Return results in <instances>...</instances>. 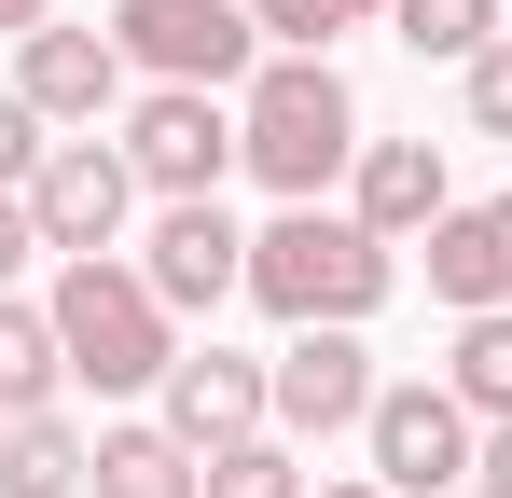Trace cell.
I'll list each match as a JSON object with an SVG mask.
<instances>
[{"label":"cell","instance_id":"1","mask_svg":"<svg viewBox=\"0 0 512 498\" xmlns=\"http://www.w3.org/2000/svg\"><path fill=\"white\" fill-rule=\"evenodd\" d=\"M236 166L277 208H333V180L360 166V83L333 56H263L236 83Z\"/></svg>","mask_w":512,"mask_h":498},{"label":"cell","instance_id":"2","mask_svg":"<svg viewBox=\"0 0 512 498\" xmlns=\"http://www.w3.org/2000/svg\"><path fill=\"white\" fill-rule=\"evenodd\" d=\"M42 319H56V346H70V388H97V402H153L167 360L194 346V332L167 319V291L139 277V249L56 263V277H42Z\"/></svg>","mask_w":512,"mask_h":498},{"label":"cell","instance_id":"3","mask_svg":"<svg viewBox=\"0 0 512 498\" xmlns=\"http://www.w3.org/2000/svg\"><path fill=\"white\" fill-rule=\"evenodd\" d=\"M388 291H402V249L374 236L360 208H277L250 236V305L277 332H360Z\"/></svg>","mask_w":512,"mask_h":498},{"label":"cell","instance_id":"4","mask_svg":"<svg viewBox=\"0 0 512 498\" xmlns=\"http://www.w3.org/2000/svg\"><path fill=\"white\" fill-rule=\"evenodd\" d=\"M471 457H485V415L457 402L443 374H388V388H374V415H360V471H374L388 498H457Z\"/></svg>","mask_w":512,"mask_h":498},{"label":"cell","instance_id":"5","mask_svg":"<svg viewBox=\"0 0 512 498\" xmlns=\"http://www.w3.org/2000/svg\"><path fill=\"white\" fill-rule=\"evenodd\" d=\"M97 28L125 42V70H139V83H208V97H236V83L263 70L250 0H111Z\"/></svg>","mask_w":512,"mask_h":498},{"label":"cell","instance_id":"6","mask_svg":"<svg viewBox=\"0 0 512 498\" xmlns=\"http://www.w3.org/2000/svg\"><path fill=\"white\" fill-rule=\"evenodd\" d=\"M125 166H139L153 208L222 194V180H236V97H208V83H139V97H125Z\"/></svg>","mask_w":512,"mask_h":498},{"label":"cell","instance_id":"7","mask_svg":"<svg viewBox=\"0 0 512 498\" xmlns=\"http://www.w3.org/2000/svg\"><path fill=\"white\" fill-rule=\"evenodd\" d=\"M139 277L167 291V319H222L236 291H250V222L222 208V194H180V208H153V236H139Z\"/></svg>","mask_w":512,"mask_h":498},{"label":"cell","instance_id":"8","mask_svg":"<svg viewBox=\"0 0 512 498\" xmlns=\"http://www.w3.org/2000/svg\"><path fill=\"white\" fill-rule=\"evenodd\" d=\"M139 208H153V194H139L125 139H56V153H42V180H28V222H42V249H56V263L125 249V222H139Z\"/></svg>","mask_w":512,"mask_h":498},{"label":"cell","instance_id":"9","mask_svg":"<svg viewBox=\"0 0 512 498\" xmlns=\"http://www.w3.org/2000/svg\"><path fill=\"white\" fill-rule=\"evenodd\" d=\"M125 83H139V70H125V42H111V28H70V14H56V28H28V42H14V97H28L56 139H97V125L125 111Z\"/></svg>","mask_w":512,"mask_h":498},{"label":"cell","instance_id":"10","mask_svg":"<svg viewBox=\"0 0 512 498\" xmlns=\"http://www.w3.org/2000/svg\"><path fill=\"white\" fill-rule=\"evenodd\" d=\"M263 388H277V429H291V443H333V429L374 415L388 374H374L360 332H277V346H263Z\"/></svg>","mask_w":512,"mask_h":498},{"label":"cell","instance_id":"11","mask_svg":"<svg viewBox=\"0 0 512 498\" xmlns=\"http://www.w3.org/2000/svg\"><path fill=\"white\" fill-rule=\"evenodd\" d=\"M153 415H167L194 457H222V443L277 429V388H263V360H236V346H180V360H167V388H153Z\"/></svg>","mask_w":512,"mask_h":498},{"label":"cell","instance_id":"12","mask_svg":"<svg viewBox=\"0 0 512 498\" xmlns=\"http://www.w3.org/2000/svg\"><path fill=\"white\" fill-rule=\"evenodd\" d=\"M416 263H429V305H443V319L512 305V194H457V208L416 236Z\"/></svg>","mask_w":512,"mask_h":498},{"label":"cell","instance_id":"13","mask_svg":"<svg viewBox=\"0 0 512 498\" xmlns=\"http://www.w3.org/2000/svg\"><path fill=\"white\" fill-rule=\"evenodd\" d=\"M346 208H360L388 249H416L429 222L457 208V166H443V139H360V166H346Z\"/></svg>","mask_w":512,"mask_h":498},{"label":"cell","instance_id":"14","mask_svg":"<svg viewBox=\"0 0 512 498\" xmlns=\"http://www.w3.org/2000/svg\"><path fill=\"white\" fill-rule=\"evenodd\" d=\"M84 498H208V457L180 443L167 415H111V429H97Z\"/></svg>","mask_w":512,"mask_h":498},{"label":"cell","instance_id":"15","mask_svg":"<svg viewBox=\"0 0 512 498\" xmlns=\"http://www.w3.org/2000/svg\"><path fill=\"white\" fill-rule=\"evenodd\" d=\"M84 471H97V429L70 402L56 415H0V498H84Z\"/></svg>","mask_w":512,"mask_h":498},{"label":"cell","instance_id":"16","mask_svg":"<svg viewBox=\"0 0 512 498\" xmlns=\"http://www.w3.org/2000/svg\"><path fill=\"white\" fill-rule=\"evenodd\" d=\"M70 402V346L28 291H0V415H56Z\"/></svg>","mask_w":512,"mask_h":498},{"label":"cell","instance_id":"17","mask_svg":"<svg viewBox=\"0 0 512 498\" xmlns=\"http://www.w3.org/2000/svg\"><path fill=\"white\" fill-rule=\"evenodd\" d=\"M499 14H512V0H388V42H402V56H443V70H471V56L499 42Z\"/></svg>","mask_w":512,"mask_h":498},{"label":"cell","instance_id":"18","mask_svg":"<svg viewBox=\"0 0 512 498\" xmlns=\"http://www.w3.org/2000/svg\"><path fill=\"white\" fill-rule=\"evenodd\" d=\"M443 388L499 429L512 415V305H485V319H457V346H443Z\"/></svg>","mask_w":512,"mask_h":498},{"label":"cell","instance_id":"19","mask_svg":"<svg viewBox=\"0 0 512 498\" xmlns=\"http://www.w3.org/2000/svg\"><path fill=\"white\" fill-rule=\"evenodd\" d=\"M263 56H333L346 28H388V0H250Z\"/></svg>","mask_w":512,"mask_h":498},{"label":"cell","instance_id":"20","mask_svg":"<svg viewBox=\"0 0 512 498\" xmlns=\"http://www.w3.org/2000/svg\"><path fill=\"white\" fill-rule=\"evenodd\" d=\"M208 498H319V485H305V443L291 429H250V443L208 457Z\"/></svg>","mask_w":512,"mask_h":498},{"label":"cell","instance_id":"21","mask_svg":"<svg viewBox=\"0 0 512 498\" xmlns=\"http://www.w3.org/2000/svg\"><path fill=\"white\" fill-rule=\"evenodd\" d=\"M457 111H471V139H512V28L457 70Z\"/></svg>","mask_w":512,"mask_h":498},{"label":"cell","instance_id":"22","mask_svg":"<svg viewBox=\"0 0 512 498\" xmlns=\"http://www.w3.org/2000/svg\"><path fill=\"white\" fill-rule=\"evenodd\" d=\"M42 153H56V125H42V111L0 83V194H28V180H42Z\"/></svg>","mask_w":512,"mask_h":498},{"label":"cell","instance_id":"23","mask_svg":"<svg viewBox=\"0 0 512 498\" xmlns=\"http://www.w3.org/2000/svg\"><path fill=\"white\" fill-rule=\"evenodd\" d=\"M28 263H56V249H42V222H28V194H0V291H14Z\"/></svg>","mask_w":512,"mask_h":498},{"label":"cell","instance_id":"24","mask_svg":"<svg viewBox=\"0 0 512 498\" xmlns=\"http://www.w3.org/2000/svg\"><path fill=\"white\" fill-rule=\"evenodd\" d=\"M471 498H512V415L485 429V457H471Z\"/></svg>","mask_w":512,"mask_h":498},{"label":"cell","instance_id":"25","mask_svg":"<svg viewBox=\"0 0 512 498\" xmlns=\"http://www.w3.org/2000/svg\"><path fill=\"white\" fill-rule=\"evenodd\" d=\"M28 28H56V0H0V42H28Z\"/></svg>","mask_w":512,"mask_h":498},{"label":"cell","instance_id":"26","mask_svg":"<svg viewBox=\"0 0 512 498\" xmlns=\"http://www.w3.org/2000/svg\"><path fill=\"white\" fill-rule=\"evenodd\" d=\"M319 498H388V485H374V471H333V485H319Z\"/></svg>","mask_w":512,"mask_h":498}]
</instances>
